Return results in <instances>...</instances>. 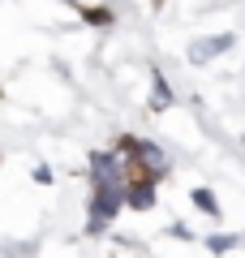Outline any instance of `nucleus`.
Here are the masks:
<instances>
[{
  "label": "nucleus",
  "instance_id": "f257e3e1",
  "mask_svg": "<svg viewBox=\"0 0 245 258\" xmlns=\"http://www.w3.org/2000/svg\"><path fill=\"white\" fill-rule=\"evenodd\" d=\"M129 203V181L125 185H95L91 211H86V232H103L112 224V215Z\"/></svg>",
  "mask_w": 245,
  "mask_h": 258
},
{
  "label": "nucleus",
  "instance_id": "f03ea898",
  "mask_svg": "<svg viewBox=\"0 0 245 258\" xmlns=\"http://www.w3.org/2000/svg\"><path fill=\"white\" fill-rule=\"evenodd\" d=\"M91 176H95V185H125V155L95 151L91 155Z\"/></svg>",
  "mask_w": 245,
  "mask_h": 258
},
{
  "label": "nucleus",
  "instance_id": "7ed1b4c3",
  "mask_svg": "<svg viewBox=\"0 0 245 258\" xmlns=\"http://www.w3.org/2000/svg\"><path fill=\"white\" fill-rule=\"evenodd\" d=\"M120 147H129V155L142 164V172H151V176L168 172V155H163L155 142H134V138H129V142H120Z\"/></svg>",
  "mask_w": 245,
  "mask_h": 258
},
{
  "label": "nucleus",
  "instance_id": "20e7f679",
  "mask_svg": "<svg viewBox=\"0 0 245 258\" xmlns=\"http://www.w3.org/2000/svg\"><path fill=\"white\" fill-rule=\"evenodd\" d=\"M129 207H134V211L155 207V176L151 172H142L138 181H129Z\"/></svg>",
  "mask_w": 245,
  "mask_h": 258
},
{
  "label": "nucleus",
  "instance_id": "39448f33",
  "mask_svg": "<svg viewBox=\"0 0 245 258\" xmlns=\"http://www.w3.org/2000/svg\"><path fill=\"white\" fill-rule=\"evenodd\" d=\"M228 47H232V35H211V39H198V43L190 47V60H194V64H202V60H211V56L228 52Z\"/></svg>",
  "mask_w": 245,
  "mask_h": 258
},
{
  "label": "nucleus",
  "instance_id": "423d86ee",
  "mask_svg": "<svg viewBox=\"0 0 245 258\" xmlns=\"http://www.w3.org/2000/svg\"><path fill=\"white\" fill-rule=\"evenodd\" d=\"M168 103H172V91H168V82H163V78H155V91H151V108H155V112H163Z\"/></svg>",
  "mask_w": 245,
  "mask_h": 258
},
{
  "label": "nucleus",
  "instance_id": "0eeeda50",
  "mask_svg": "<svg viewBox=\"0 0 245 258\" xmlns=\"http://www.w3.org/2000/svg\"><path fill=\"white\" fill-rule=\"evenodd\" d=\"M194 203H198V207H202V211H207V215H219V203H215V198H211L207 189H194Z\"/></svg>",
  "mask_w": 245,
  "mask_h": 258
},
{
  "label": "nucleus",
  "instance_id": "6e6552de",
  "mask_svg": "<svg viewBox=\"0 0 245 258\" xmlns=\"http://www.w3.org/2000/svg\"><path fill=\"white\" fill-rule=\"evenodd\" d=\"M86 22H95V26H108L112 13H108V9H86Z\"/></svg>",
  "mask_w": 245,
  "mask_h": 258
},
{
  "label": "nucleus",
  "instance_id": "1a4fd4ad",
  "mask_svg": "<svg viewBox=\"0 0 245 258\" xmlns=\"http://www.w3.org/2000/svg\"><path fill=\"white\" fill-rule=\"evenodd\" d=\"M207 245L215 249V254H224V249H232V245H236V237H211Z\"/></svg>",
  "mask_w": 245,
  "mask_h": 258
}]
</instances>
